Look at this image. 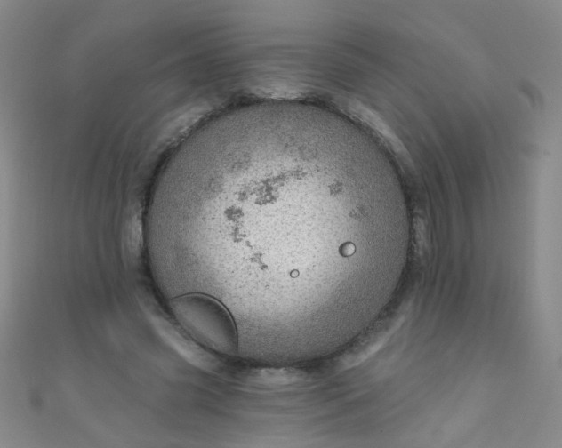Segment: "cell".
I'll list each match as a JSON object with an SVG mask.
<instances>
[{
  "label": "cell",
  "instance_id": "cell-1",
  "mask_svg": "<svg viewBox=\"0 0 562 448\" xmlns=\"http://www.w3.org/2000/svg\"><path fill=\"white\" fill-rule=\"evenodd\" d=\"M172 308L178 320L204 345L223 354L236 351L235 324L220 300L205 293H186L174 297Z\"/></svg>",
  "mask_w": 562,
  "mask_h": 448
}]
</instances>
